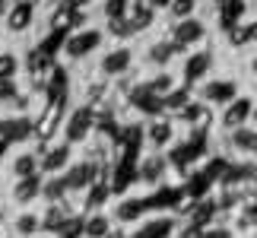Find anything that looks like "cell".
Returning a JSON list of instances; mask_svg holds the SVG:
<instances>
[{
    "mask_svg": "<svg viewBox=\"0 0 257 238\" xmlns=\"http://www.w3.org/2000/svg\"><path fill=\"white\" fill-rule=\"evenodd\" d=\"M206 35H210V26H206L200 16H187V19H175L169 26V35L165 38H169L181 54H187V48H197L200 42H206Z\"/></svg>",
    "mask_w": 257,
    "mask_h": 238,
    "instance_id": "6da1fadb",
    "label": "cell"
},
{
    "mask_svg": "<svg viewBox=\"0 0 257 238\" xmlns=\"http://www.w3.org/2000/svg\"><path fill=\"white\" fill-rule=\"evenodd\" d=\"M143 137H146V146H150V150L165 153L169 146L178 143V121L172 114H156V117H150V124L143 127Z\"/></svg>",
    "mask_w": 257,
    "mask_h": 238,
    "instance_id": "7a4b0ae2",
    "label": "cell"
},
{
    "mask_svg": "<svg viewBox=\"0 0 257 238\" xmlns=\"http://www.w3.org/2000/svg\"><path fill=\"white\" fill-rule=\"evenodd\" d=\"M197 95H200L210 108H222L238 95V79H232V76H206L200 83V89H197Z\"/></svg>",
    "mask_w": 257,
    "mask_h": 238,
    "instance_id": "3957f363",
    "label": "cell"
},
{
    "mask_svg": "<svg viewBox=\"0 0 257 238\" xmlns=\"http://www.w3.org/2000/svg\"><path fill=\"white\" fill-rule=\"evenodd\" d=\"M213 67H216V54H213V48H200V51H191L184 57V64H181V83L184 86H200L206 76L213 73Z\"/></svg>",
    "mask_w": 257,
    "mask_h": 238,
    "instance_id": "277c9868",
    "label": "cell"
},
{
    "mask_svg": "<svg viewBox=\"0 0 257 238\" xmlns=\"http://www.w3.org/2000/svg\"><path fill=\"white\" fill-rule=\"evenodd\" d=\"M169 168H172V159L159 153V150H150L140 162H137V181L146 184V187H159L165 178H169Z\"/></svg>",
    "mask_w": 257,
    "mask_h": 238,
    "instance_id": "5b68a950",
    "label": "cell"
},
{
    "mask_svg": "<svg viewBox=\"0 0 257 238\" xmlns=\"http://www.w3.org/2000/svg\"><path fill=\"white\" fill-rule=\"evenodd\" d=\"M95 131V108L92 105H80L76 111L67 117V127H64V134H67V143H86L89 137H92Z\"/></svg>",
    "mask_w": 257,
    "mask_h": 238,
    "instance_id": "8992f818",
    "label": "cell"
},
{
    "mask_svg": "<svg viewBox=\"0 0 257 238\" xmlns=\"http://www.w3.org/2000/svg\"><path fill=\"white\" fill-rule=\"evenodd\" d=\"M251 108H254V98L251 95H235L229 105H222V114H219V131H235V127H241V124H248V117H251Z\"/></svg>",
    "mask_w": 257,
    "mask_h": 238,
    "instance_id": "52a82bcc",
    "label": "cell"
},
{
    "mask_svg": "<svg viewBox=\"0 0 257 238\" xmlns=\"http://www.w3.org/2000/svg\"><path fill=\"white\" fill-rule=\"evenodd\" d=\"M98 45H102V32H95V29H89V32H76L70 42H67V57H73V61L89 57L92 51H98Z\"/></svg>",
    "mask_w": 257,
    "mask_h": 238,
    "instance_id": "ba28073f",
    "label": "cell"
},
{
    "mask_svg": "<svg viewBox=\"0 0 257 238\" xmlns=\"http://www.w3.org/2000/svg\"><path fill=\"white\" fill-rule=\"evenodd\" d=\"M131 67H134V54H131V48H114V51H108L102 57V73L105 76H124V73H131Z\"/></svg>",
    "mask_w": 257,
    "mask_h": 238,
    "instance_id": "9c48e42d",
    "label": "cell"
},
{
    "mask_svg": "<svg viewBox=\"0 0 257 238\" xmlns=\"http://www.w3.org/2000/svg\"><path fill=\"white\" fill-rule=\"evenodd\" d=\"M127 23H131L134 35L146 32L153 23H156V10L146 4V0H131V10H127Z\"/></svg>",
    "mask_w": 257,
    "mask_h": 238,
    "instance_id": "30bf717a",
    "label": "cell"
},
{
    "mask_svg": "<svg viewBox=\"0 0 257 238\" xmlns=\"http://www.w3.org/2000/svg\"><path fill=\"white\" fill-rule=\"evenodd\" d=\"M143 210H146V203H143V200H137V197H124V200L114 206L111 219H114L117 225H134V222H140V219H143Z\"/></svg>",
    "mask_w": 257,
    "mask_h": 238,
    "instance_id": "8fae6325",
    "label": "cell"
},
{
    "mask_svg": "<svg viewBox=\"0 0 257 238\" xmlns=\"http://www.w3.org/2000/svg\"><path fill=\"white\" fill-rule=\"evenodd\" d=\"M178 54H181V51H178L169 38H159V42H153L150 51H146V64H153V67H159V70H165V67H169Z\"/></svg>",
    "mask_w": 257,
    "mask_h": 238,
    "instance_id": "7c38bea8",
    "label": "cell"
},
{
    "mask_svg": "<svg viewBox=\"0 0 257 238\" xmlns=\"http://www.w3.org/2000/svg\"><path fill=\"white\" fill-rule=\"evenodd\" d=\"M111 225H114L111 216H108L105 210H95V213L83 216V238H105L108 232H111Z\"/></svg>",
    "mask_w": 257,
    "mask_h": 238,
    "instance_id": "4fadbf2b",
    "label": "cell"
},
{
    "mask_svg": "<svg viewBox=\"0 0 257 238\" xmlns=\"http://www.w3.org/2000/svg\"><path fill=\"white\" fill-rule=\"evenodd\" d=\"M70 156H73V150H70V143H64V146H51L45 156H42V168L48 175H57L61 168H67L70 165Z\"/></svg>",
    "mask_w": 257,
    "mask_h": 238,
    "instance_id": "5bb4252c",
    "label": "cell"
},
{
    "mask_svg": "<svg viewBox=\"0 0 257 238\" xmlns=\"http://www.w3.org/2000/svg\"><path fill=\"white\" fill-rule=\"evenodd\" d=\"M38 194H42V181H38V175H23V178H19V184L13 187L16 203H32Z\"/></svg>",
    "mask_w": 257,
    "mask_h": 238,
    "instance_id": "9a60e30c",
    "label": "cell"
},
{
    "mask_svg": "<svg viewBox=\"0 0 257 238\" xmlns=\"http://www.w3.org/2000/svg\"><path fill=\"white\" fill-rule=\"evenodd\" d=\"M38 229H42V216L32 213V210H29V213H19L16 219H13V235L16 238H32Z\"/></svg>",
    "mask_w": 257,
    "mask_h": 238,
    "instance_id": "2e32d148",
    "label": "cell"
},
{
    "mask_svg": "<svg viewBox=\"0 0 257 238\" xmlns=\"http://www.w3.org/2000/svg\"><path fill=\"white\" fill-rule=\"evenodd\" d=\"M175 86H178V76H175V73H169V70H159V73H153V76L143 83V89H150L153 95H165V92H172Z\"/></svg>",
    "mask_w": 257,
    "mask_h": 238,
    "instance_id": "e0dca14e",
    "label": "cell"
},
{
    "mask_svg": "<svg viewBox=\"0 0 257 238\" xmlns=\"http://www.w3.org/2000/svg\"><path fill=\"white\" fill-rule=\"evenodd\" d=\"M42 197L48 203H61L67 197V181H64V178H51V181H45L42 184Z\"/></svg>",
    "mask_w": 257,
    "mask_h": 238,
    "instance_id": "ac0fdd59",
    "label": "cell"
},
{
    "mask_svg": "<svg viewBox=\"0 0 257 238\" xmlns=\"http://www.w3.org/2000/svg\"><path fill=\"white\" fill-rule=\"evenodd\" d=\"M197 7H200V0H172V4H169V16H172V23H175V19L197 16Z\"/></svg>",
    "mask_w": 257,
    "mask_h": 238,
    "instance_id": "d6986e66",
    "label": "cell"
},
{
    "mask_svg": "<svg viewBox=\"0 0 257 238\" xmlns=\"http://www.w3.org/2000/svg\"><path fill=\"white\" fill-rule=\"evenodd\" d=\"M35 165H38L35 153H23V156H16V162H13V175H16V178H23V175H35Z\"/></svg>",
    "mask_w": 257,
    "mask_h": 238,
    "instance_id": "ffe728a7",
    "label": "cell"
},
{
    "mask_svg": "<svg viewBox=\"0 0 257 238\" xmlns=\"http://www.w3.org/2000/svg\"><path fill=\"white\" fill-rule=\"evenodd\" d=\"M203 238H238L235 229L229 225V219H219V222H210L203 229Z\"/></svg>",
    "mask_w": 257,
    "mask_h": 238,
    "instance_id": "44dd1931",
    "label": "cell"
},
{
    "mask_svg": "<svg viewBox=\"0 0 257 238\" xmlns=\"http://www.w3.org/2000/svg\"><path fill=\"white\" fill-rule=\"evenodd\" d=\"M127 10H131V0H105V19H127Z\"/></svg>",
    "mask_w": 257,
    "mask_h": 238,
    "instance_id": "7402d4cb",
    "label": "cell"
},
{
    "mask_svg": "<svg viewBox=\"0 0 257 238\" xmlns=\"http://www.w3.org/2000/svg\"><path fill=\"white\" fill-rule=\"evenodd\" d=\"M175 238H203V225H194V222H184L175 229Z\"/></svg>",
    "mask_w": 257,
    "mask_h": 238,
    "instance_id": "603a6c76",
    "label": "cell"
},
{
    "mask_svg": "<svg viewBox=\"0 0 257 238\" xmlns=\"http://www.w3.org/2000/svg\"><path fill=\"white\" fill-rule=\"evenodd\" d=\"M244 29H248V45L257 48V16L254 19H244Z\"/></svg>",
    "mask_w": 257,
    "mask_h": 238,
    "instance_id": "cb8c5ba5",
    "label": "cell"
},
{
    "mask_svg": "<svg viewBox=\"0 0 257 238\" xmlns=\"http://www.w3.org/2000/svg\"><path fill=\"white\" fill-rule=\"evenodd\" d=\"M146 4H150V7L156 10V13H159V10H169V4H172V0H146Z\"/></svg>",
    "mask_w": 257,
    "mask_h": 238,
    "instance_id": "d4e9b609",
    "label": "cell"
},
{
    "mask_svg": "<svg viewBox=\"0 0 257 238\" xmlns=\"http://www.w3.org/2000/svg\"><path fill=\"white\" fill-rule=\"evenodd\" d=\"M248 70H251V76H257V51L251 54V61H248Z\"/></svg>",
    "mask_w": 257,
    "mask_h": 238,
    "instance_id": "484cf974",
    "label": "cell"
},
{
    "mask_svg": "<svg viewBox=\"0 0 257 238\" xmlns=\"http://www.w3.org/2000/svg\"><path fill=\"white\" fill-rule=\"evenodd\" d=\"M248 124H251V127H257V102H254V108H251V117H248Z\"/></svg>",
    "mask_w": 257,
    "mask_h": 238,
    "instance_id": "4316f807",
    "label": "cell"
},
{
    "mask_svg": "<svg viewBox=\"0 0 257 238\" xmlns=\"http://www.w3.org/2000/svg\"><path fill=\"white\" fill-rule=\"evenodd\" d=\"M251 187H254V194H257V172H254V178H251Z\"/></svg>",
    "mask_w": 257,
    "mask_h": 238,
    "instance_id": "83f0119b",
    "label": "cell"
},
{
    "mask_svg": "<svg viewBox=\"0 0 257 238\" xmlns=\"http://www.w3.org/2000/svg\"><path fill=\"white\" fill-rule=\"evenodd\" d=\"M210 4H213V7H219V4H222V0H210Z\"/></svg>",
    "mask_w": 257,
    "mask_h": 238,
    "instance_id": "f1b7e54d",
    "label": "cell"
},
{
    "mask_svg": "<svg viewBox=\"0 0 257 238\" xmlns=\"http://www.w3.org/2000/svg\"><path fill=\"white\" fill-rule=\"evenodd\" d=\"M251 7H254V10H257V0H251Z\"/></svg>",
    "mask_w": 257,
    "mask_h": 238,
    "instance_id": "f546056e",
    "label": "cell"
},
{
    "mask_svg": "<svg viewBox=\"0 0 257 238\" xmlns=\"http://www.w3.org/2000/svg\"><path fill=\"white\" fill-rule=\"evenodd\" d=\"M0 238H16V235H0Z\"/></svg>",
    "mask_w": 257,
    "mask_h": 238,
    "instance_id": "4dcf8cb0",
    "label": "cell"
}]
</instances>
